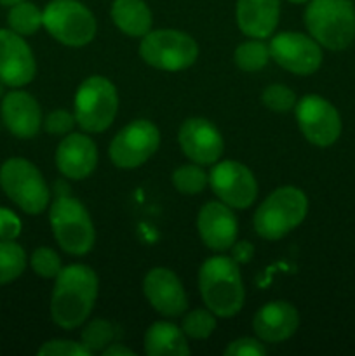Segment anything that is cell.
Instances as JSON below:
<instances>
[{
  "instance_id": "1f68e13d",
  "label": "cell",
  "mask_w": 355,
  "mask_h": 356,
  "mask_svg": "<svg viewBox=\"0 0 355 356\" xmlns=\"http://www.w3.org/2000/svg\"><path fill=\"white\" fill-rule=\"evenodd\" d=\"M38 355L45 356H89L90 351H87L82 346V343H75V341H49L44 346L38 350Z\"/></svg>"
},
{
  "instance_id": "5b68a950",
  "label": "cell",
  "mask_w": 355,
  "mask_h": 356,
  "mask_svg": "<svg viewBox=\"0 0 355 356\" xmlns=\"http://www.w3.org/2000/svg\"><path fill=\"white\" fill-rule=\"evenodd\" d=\"M56 242L72 256H84L94 247L96 232L87 209L70 195L58 197L49 212Z\"/></svg>"
},
{
  "instance_id": "ac0fdd59",
  "label": "cell",
  "mask_w": 355,
  "mask_h": 356,
  "mask_svg": "<svg viewBox=\"0 0 355 356\" xmlns=\"http://www.w3.org/2000/svg\"><path fill=\"white\" fill-rule=\"evenodd\" d=\"M197 228L202 242L218 252L232 249L237 240V219L232 209L223 202H207L200 209Z\"/></svg>"
},
{
  "instance_id": "d6986e66",
  "label": "cell",
  "mask_w": 355,
  "mask_h": 356,
  "mask_svg": "<svg viewBox=\"0 0 355 356\" xmlns=\"http://www.w3.org/2000/svg\"><path fill=\"white\" fill-rule=\"evenodd\" d=\"M2 120L7 131L19 139H31L42 125V111L37 99L24 90H13L3 96Z\"/></svg>"
},
{
  "instance_id": "603a6c76",
  "label": "cell",
  "mask_w": 355,
  "mask_h": 356,
  "mask_svg": "<svg viewBox=\"0 0 355 356\" xmlns=\"http://www.w3.org/2000/svg\"><path fill=\"white\" fill-rule=\"evenodd\" d=\"M111 19L129 37H145L152 30V10L143 0H113Z\"/></svg>"
},
{
  "instance_id": "d6a6232c",
  "label": "cell",
  "mask_w": 355,
  "mask_h": 356,
  "mask_svg": "<svg viewBox=\"0 0 355 356\" xmlns=\"http://www.w3.org/2000/svg\"><path fill=\"white\" fill-rule=\"evenodd\" d=\"M77 120L75 115L68 113L65 110H56L52 113L47 115V118L44 120V127L49 134L54 136H66L73 131Z\"/></svg>"
},
{
  "instance_id": "9a60e30c",
  "label": "cell",
  "mask_w": 355,
  "mask_h": 356,
  "mask_svg": "<svg viewBox=\"0 0 355 356\" xmlns=\"http://www.w3.org/2000/svg\"><path fill=\"white\" fill-rule=\"evenodd\" d=\"M37 65L23 35L0 30V80L6 86L23 87L35 79Z\"/></svg>"
},
{
  "instance_id": "cb8c5ba5",
  "label": "cell",
  "mask_w": 355,
  "mask_h": 356,
  "mask_svg": "<svg viewBox=\"0 0 355 356\" xmlns=\"http://www.w3.org/2000/svg\"><path fill=\"white\" fill-rule=\"evenodd\" d=\"M26 268V254L14 240H0V285L16 280Z\"/></svg>"
},
{
  "instance_id": "484cf974",
  "label": "cell",
  "mask_w": 355,
  "mask_h": 356,
  "mask_svg": "<svg viewBox=\"0 0 355 356\" xmlns=\"http://www.w3.org/2000/svg\"><path fill=\"white\" fill-rule=\"evenodd\" d=\"M10 30L19 35H31L42 26V10H38L37 6L30 2H19L10 7L9 16Z\"/></svg>"
},
{
  "instance_id": "52a82bcc",
  "label": "cell",
  "mask_w": 355,
  "mask_h": 356,
  "mask_svg": "<svg viewBox=\"0 0 355 356\" xmlns=\"http://www.w3.org/2000/svg\"><path fill=\"white\" fill-rule=\"evenodd\" d=\"M118 110V94L113 83L100 75L89 76L75 94V120L86 132L106 131Z\"/></svg>"
},
{
  "instance_id": "4dcf8cb0",
  "label": "cell",
  "mask_w": 355,
  "mask_h": 356,
  "mask_svg": "<svg viewBox=\"0 0 355 356\" xmlns=\"http://www.w3.org/2000/svg\"><path fill=\"white\" fill-rule=\"evenodd\" d=\"M31 268L42 278H56L63 270L61 259L58 254L49 247H40L31 256Z\"/></svg>"
},
{
  "instance_id": "8992f818",
  "label": "cell",
  "mask_w": 355,
  "mask_h": 356,
  "mask_svg": "<svg viewBox=\"0 0 355 356\" xmlns=\"http://www.w3.org/2000/svg\"><path fill=\"white\" fill-rule=\"evenodd\" d=\"M0 186L26 214H40L51 200V191L40 170L24 159H9L0 167Z\"/></svg>"
},
{
  "instance_id": "f546056e",
  "label": "cell",
  "mask_w": 355,
  "mask_h": 356,
  "mask_svg": "<svg viewBox=\"0 0 355 356\" xmlns=\"http://www.w3.org/2000/svg\"><path fill=\"white\" fill-rule=\"evenodd\" d=\"M261 101L268 110L275 111V113H285L296 106L294 92L289 87L281 86V83L268 86L261 94Z\"/></svg>"
},
{
  "instance_id": "3957f363",
  "label": "cell",
  "mask_w": 355,
  "mask_h": 356,
  "mask_svg": "<svg viewBox=\"0 0 355 356\" xmlns=\"http://www.w3.org/2000/svg\"><path fill=\"white\" fill-rule=\"evenodd\" d=\"M305 24L322 47L345 51L355 38V9L350 0H310Z\"/></svg>"
},
{
  "instance_id": "f35d334b",
  "label": "cell",
  "mask_w": 355,
  "mask_h": 356,
  "mask_svg": "<svg viewBox=\"0 0 355 356\" xmlns=\"http://www.w3.org/2000/svg\"><path fill=\"white\" fill-rule=\"evenodd\" d=\"M3 86H6V83H3L2 80H0V97L3 96Z\"/></svg>"
},
{
  "instance_id": "e0dca14e",
  "label": "cell",
  "mask_w": 355,
  "mask_h": 356,
  "mask_svg": "<svg viewBox=\"0 0 355 356\" xmlns=\"http://www.w3.org/2000/svg\"><path fill=\"white\" fill-rule=\"evenodd\" d=\"M56 165L70 179H86L97 165L96 145L89 136L70 132L56 149Z\"/></svg>"
},
{
  "instance_id": "4fadbf2b",
  "label": "cell",
  "mask_w": 355,
  "mask_h": 356,
  "mask_svg": "<svg viewBox=\"0 0 355 356\" xmlns=\"http://www.w3.org/2000/svg\"><path fill=\"white\" fill-rule=\"evenodd\" d=\"M209 184L216 197L233 209H247L258 197V183L253 172L233 160L216 163L209 174Z\"/></svg>"
},
{
  "instance_id": "7a4b0ae2",
  "label": "cell",
  "mask_w": 355,
  "mask_h": 356,
  "mask_svg": "<svg viewBox=\"0 0 355 356\" xmlns=\"http://www.w3.org/2000/svg\"><path fill=\"white\" fill-rule=\"evenodd\" d=\"M198 287L207 309L219 318H232L242 309L246 291L232 257H209L198 271Z\"/></svg>"
},
{
  "instance_id": "74e56055",
  "label": "cell",
  "mask_w": 355,
  "mask_h": 356,
  "mask_svg": "<svg viewBox=\"0 0 355 356\" xmlns=\"http://www.w3.org/2000/svg\"><path fill=\"white\" fill-rule=\"evenodd\" d=\"M19 2H24V0H0V3H2V6H16V3H19Z\"/></svg>"
},
{
  "instance_id": "d4e9b609",
  "label": "cell",
  "mask_w": 355,
  "mask_h": 356,
  "mask_svg": "<svg viewBox=\"0 0 355 356\" xmlns=\"http://www.w3.org/2000/svg\"><path fill=\"white\" fill-rule=\"evenodd\" d=\"M235 65L244 72H260L268 65L270 59V47L263 42V38H254L240 44L235 51Z\"/></svg>"
},
{
  "instance_id": "ab89813d",
  "label": "cell",
  "mask_w": 355,
  "mask_h": 356,
  "mask_svg": "<svg viewBox=\"0 0 355 356\" xmlns=\"http://www.w3.org/2000/svg\"><path fill=\"white\" fill-rule=\"evenodd\" d=\"M289 2H292V3H303V2H308V0H289Z\"/></svg>"
},
{
  "instance_id": "836d02e7",
  "label": "cell",
  "mask_w": 355,
  "mask_h": 356,
  "mask_svg": "<svg viewBox=\"0 0 355 356\" xmlns=\"http://www.w3.org/2000/svg\"><path fill=\"white\" fill-rule=\"evenodd\" d=\"M226 356H263L267 355L263 344L253 337H242V339L232 341L225 350Z\"/></svg>"
},
{
  "instance_id": "7c38bea8",
  "label": "cell",
  "mask_w": 355,
  "mask_h": 356,
  "mask_svg": "<svg viewBox=\"0 0 355 356\" xmlns=\"http://www.w3.org/2000/svg\"><path fill=\"white\" fill-rule=\"evenodd\" d=\"M270 58L281 68L296 75H312L322 65V51L315 38L296 31L275 35L268 44Z\"/></svg>"
},
{
  "instance_id": "d590c367",
  "label": "cell",
  "mask_w": 355,
  "mask_h": 356,
  "mask_svg": "<svg viewBox=\"0 0 355 356\" xmlns=\"http://www.w3.org/2000/svg\"><path fill=\"white\" fill-rule=\"evenodd\" d=\"M254 257V245L249 242H235L232 245V259L237 264L251 263Z\"/></svg>"
},
{
  "instance_id": "44dd1931",
  "label": "cell",
  "mask_w": 355,
  "mask_h": 356,
  "mask_svg": "<svg viewBox=\"0 0 355 356\" xmlns=\"http://www.w3.org/2000/svg\"><path fill=\"white\" fill-rule=\"evenodd\" d=\"M278 14L281 0H237V23L247 37H270L277 28Z\"/></svg>"
},
{
  "instance_id": "2e32d148",
  "label": "cell",
  "mask_w": 355,
  "mask_h": 356,
  "mask_svg": "<svg viewBox=\"0 0 355 356\" xmlns=\"http://www.w3.org/2000/svg\"><path fill=\"white\" fill-rule=\"evenodd\" d=\"M143 291L150 305L164 316H180L187 312L188 299L176 273L167 268H153L146 273Z\"/></svg>"
},
{
  "instance_id": "83f0119b",
  "label": "cell",
  "mask_w": 355,
  "mask_h": 356,
  "mask_svg": "<svg viewBox=\"0 0 355 356\" xmlns=\"http://www.w3.org/2000/svg\"><path fill=\"white\" fill-rule=\"evenodd\" d=\"M181 329L191 339H207L216 329V315L211 309H195L184 315Z\"/></svg>"
},
{
  "instance_id": "9c48e42d",
  "label": "cell",
  "mask_w": 355,
  "mask_h": 356,
  "mask_svg": "<svg viewBox=\"0 0 355 356\" xmlns=\"http://www.w3.org/2000/svg\"><path fill=\"white\" fill-rule=\"evenodd\" d=\"M42 24L61 44L70 47L87 45L96 35V19L77 0H52L42 10Z\"/></svg>"
},
{
  "instance_id": "4316f807",
  "label": "cell",
  "mask_w": 355,
  "mask_h": 356,
  "mask_svg": "<svg viewBox=\"0 0 355 356\" xmlns=\"http://www.w3.org/2000/svg\"><path fill=\"white\" fill-rule=\"evenodd\" d=\"M115 336H117V330L106 320H93L86 329L82 330V336H80V343L86 348L87 351L94 353V351H103L104 348L110 346L113 343Z\"/></svg>"
},
{
  "instance_id": "8d00e7d4",
  "label": "cell",
  "mask_w": 355,
  "mask_h": 356,
  "mask_svg": "<svg viewBox=\"0 0 355 356\" xmlns=\"http://www.w3.org/2000/svg\"><path fill=\"white\" fill-rule=\"evenodd\" d=\"M103 356H132V350H129V348L122 346V344H110L108 348H104L103 351Z\"/></svg>"
},
{
  "instance_id": "8fae6325",
  "label": "cell",
  "mask_w": 355,
  "mask_h": 356,
  "mask_svg": "<svg viewBox=\"0 0 355 356\" xmlns=\"http://www.w3.org/2000/svg\"><path fill=\"white\" fill-rule=\"evenodd\" d=\"M299 131L312 145L326 148L334 145L341 134V117L336 108L320 96H305L296 103Z\"/></svg>"
},
{
  "instance_id": "ba28073f",
  "label": "cell",
  "mask_w": 355,
  "mask_h": 356,
  "mask_svg": "<svg viewBox=\"0 0 355 356\" xmlns=\"http://www.w3.org/2000/svg\"><path fill=\"white\" fill-rule=\"evenodd\" d=\"M139 54L146 65L164 72H181L197 61L198 45L180 30H150L139 44Z\"/></svg>"
},
{
  "instance_id": "f1b7e54d",
  "label": "cell",
  "mask_w": 355,
  "mask_h": 356,
  "mask_svg": "<svg viewBox=\"0 0 355 356\" xmlns=\"http://www.w3.org/2000/svg\"><path fill=\"white\" fill-rule=\"evenodd\" d=\"M209 183V176L198 165H183L174 170L173 184L180 193L197 195Z\"/></svg>"
},
{
  "instance_id": "6da1fadb",
  "label": "cell",
  "mask_w": 355,
  "mask_h": 356,
  "mask_svg": "<svg viewBox=\"0 0 355 356\" xmlns=\"http://www.w3.org/2000/svg\"><path fill=\"white\" fill-rule=\"evenodd\" d=\"M97 275L86 264H72L56 277L51 316L61 329L73 330L90 315L97 298Z\"/></svg>"
},
{
  "instance_id": "30bf717a",
  "label": "cell",
  "mask_w": 355,
  "mask_h": 356,
  "mask_svg": "<svg viewBox=\"0 0 355 356\" xmlns=\"http://www.w3.org/2000/svg\"><path fill=\"white\" fill-rule=\"evenodd\" d=\"M160 132L150 120H134L125 125L110 145V159L120 169L143 165L159 149Z\"/></svg>"
},
{
  "instance_id": "277c9868",
  "label": "cell",
  "mask_w": 355,
  "mask_h": 356,
  "mask_svg": "<svg viewBox=\"0 0 355 356\" xmlns=\"http://www.w3.org/2000/svg\"><path fill=\"white\" fill-rule=\"evenodd\" d=\"M308 200L301 190L282 186L268 195L254 214V229L265 240H281L306 218Z\"/></svg>"
},
{
  "instance_id": "7402d4cb",
  "label": "cell",
  "mask_w": 355,
  "mask_h": 356,
  "mask_svg": "<svg viewBox=\"0 0 355 356\" xmlns=\"http://www.w3.org/2000/svg\"><path fill=\"white\" fill-rule=\"evenodd\" d=\"M145 353L148 356H187L190 346L183 329L169 322H157L145 334Z\"/></svg>"
},
{
  "instance_id": "ffe728a7",
  "label": "cell",
  "mask_w": 355,
  "mask_h": 356,
  "mask_svg": "<svg viewBox=\"0 0 355 356\" xmlns=\"http://www.w3.org/2000/svg\"><path fill=\"white\" fill-rule=\"evenodd\" d=\"M298 309L285 301H274L260 308L254 315L253 329L265 343H282L298 330Z\"/></svg>"
},
{
  "instance_id": "5bb4252c",
  "label": "cell",
  "mask_w": 355,
  "mask_h": 356,
  "mask_svg": "<svg viewBox=\"0 0 355 356\" xmlns=\"http://www.w3.org/2000/svg\"><path fill=\"white\" fill-rule=\"evenodd\" d=\"M181 149L191 162L198 165L216 163L223 155V138L214 124L205 118H188L178 132Z\"/></svg>"
},
{
  "instance_id": "e575fe53",
  "label": "cell",
  "mask_w": 355,
  "mask_h": 356,
  "mask_svg": "<svg viewBox=\"0 0 355 356\" xmlns=\"http://www.w3.org/2000/svg\"><path fill=\"white\" fill-rule=\"evenodd\" d=\"M21 233V221L9 209L0 207V240H16Z\"/></svg>"
}]
</instances>
